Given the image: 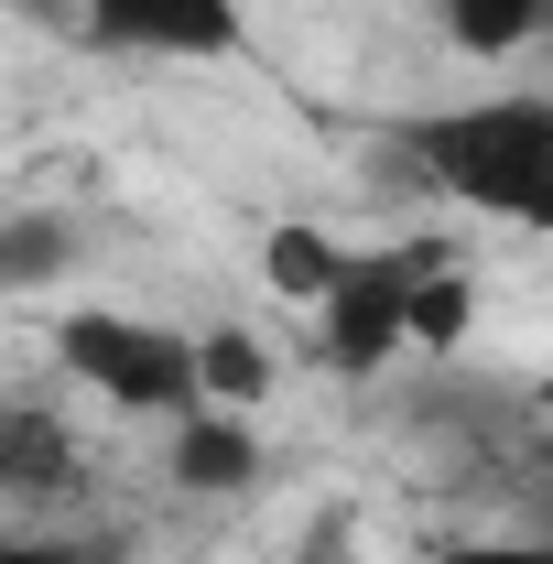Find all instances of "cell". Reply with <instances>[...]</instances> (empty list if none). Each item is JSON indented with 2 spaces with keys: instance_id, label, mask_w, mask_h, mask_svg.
<instances>
[{
  "instance_id": "6da1fadb",
  "label": "cell",
  "mask_w": 553,
  "mask_h": 564,
  "mask_svg": "<svg viewBox=\"0 0 553 564\" xmlns=\"http://www.w3.org/2000/svg\"><path fill=\"white\" fill-rule=\"evenodd\" d=\"M391 163L423 174L445 207L553 239V87H499V98H445L391 120Z\"/></svg>"
},
{
  "instance_id": "7a4b0ae2",
  "label": "cell",
  "mask_w": 553,
  "mask_h": 564,
  "mask_svg": "<svg viewBox=\"0 0 553 564\" xmlns=\"http://www.w3.org/2000/svg\"><path fill=\"white\" fill-rule=\"evenodd\" d=\"M55 369H66L76 391H98L109 413H141V423H185V413H207L196 337H185V326H163V315L66 304V315H55Z\"/></svg>"
},
{
  "instance_id": "3957f363",
  "label": "cell",
  "mask_w": 553,
  "mask_h": 564,
  "mask_svg": "<svg viewBox=\"0 0 553 564\" xmlns=\"http://www.w3.org/2000/svg\"><path fill=\"white\" fill-rule=\"evenodd\" d=\"M434 261H456V239H369L347 282L315 304V358L326 380H380L391 358H413V293Z\"/></svg>"
},
{
  "instance_id": "277c9868",
  "label": "cell",
  "mask_w": 553,
  "mask_h": 564,
  "mask_svg": "<svg viewBox=\"0 0 553 564\" xmlns=\"http://www.w3.org/2000/svg\"><path fill=\"white\" fill-rule=\"evenodd\" d=\"M239 0H76V44L98 55H163V66H217L239 55Z\"/></svg>"
},
{
  "instance_id": "5b68a950",
  "label": "cell",
  "mask_w": 553,
  "mask_h": 564,
  "mask_svg": "<svg viewBox=\"0 0 553 564\" xmlns=\"http://www.w3.org/2000/svg\"><path fill=\"white\" fill-rule=\"evenodd\" d=\"M261 467H272V456H261V423L250 413H185L174 423V489L185 499H239V489H261Z\"/></svg>"
},
{
  "instance_id": "8992f818",
  "label": "cell",
  "mask_w": 553,
  "mask_h": 564,
  "mask_svg": "<svg viewBox=\"0 0 553 564\" xmlns=\"http://www.w3.org/2000/svg\"><path fill=\"white\" fill-rule=\"evenodd\" d=\"M347 261H358V239H337V228H315V217H282V228H261V282H272L282 304H326L347 282Z\"/></svg>"
},
{
  "instance_id": "52a82bcc",
  "label": "cell",
  "mask_w": 553,
  "mask_h": 564,
  "mask_svg": "<svg viewBox=\"0 0 553 564\" xmlns=\"http://www.w3.org/2000/svg\"><path fill=\"white\" fill-rule=\"evenodd\" d=\"M66 478H76V434L0 391V499H55Z\"/></svg>"
},
{
  "instance_id": "ba28073f",
  "label": "cell",
  "mask_w": 553,
  "mask_h": 564,
  "mask_svg": "<svg viewBox=\"0 0 553 564\" xmlns=\"http://www.w3.org/2000/svg\"><path fill=\"white\" fill-rule=\"evenodd\" d=\"M434 11V33L456 44V55H478V66H499V55H532L553 33V0H423Z\"/></svg>"
},
{
  "instance_id": "9c48e42d",
  "label": "cell",
  "mask_w": 553,
  "mask_h": 564,
  "mask_svg": "<svg viewBox=\"0 0 553 564\" xmlns=\"http://www.w3.org/2000/svg\"><path fill=\"white\" fill-rule=\"evenodd\" d=\"M87 261V228L66 207H22L0 217V293H33V282H66Z\"/></svg>"
},
{
  "instance_id": "30bf717a",
  "label": "cell",
  "mask_w": 553,
  "mask_h": 564,
  "mask_svg": "<svg viewBox=\"0 0 553 564\" xmlns=\"http://www.w3.org/2000/svg\"><path fill=\"white\" fill-rule=\"evenodd\" d=\"M196 369H207L217 413H261L272 380H282V358L261 348V326H196Z\"/></svg>"
},
{
  "instance_id": "8fae6325",
  "label": "cell",
  "mask_w": 553,
  "mask_h": 564,
  "mask_svg": "<svg viewBox=\"0 0 553 564\" xmlns=\"http://www.w3.org/2000/svg\"><path fill=\"white\" fill-rule=\"evenodd\" d=\"M467 315H478V282H467V261H434L413 293V348L423 358H445L456 337H467Z\"/></svg>"
},
{
  "instance_id": "7c38bea8",
  "label": "cell",
  "mask_w": 553,
  "mask_h": 564,
  "mask_svg": "<svg viewBox=\"0 0 553 564\" xmlns=\"http://www.w3.org/2000/svg\"><path fill=\"white\" fill-rule=\"evenodd\" d=\"M293 564H358V510H347V499H326V510L304 521V543H293Z\"/></svg>"
},
{
  "instance_id": "4fadbf2b",
  "label": "cell",
  "mask_w": 553,
  "mask_h": 564,
  "mask_svg": "<svg viewBox=\"0 0 553 564\" xmlns=\"http://www.w3.org/2000/svg\"><path fill=\"white\" fill-rule=\"evenodd\" d=\"M445 564H553V532H488V543H445Z\"/></svg>"
},
{
  "instance_id": "5bb4252c",
  "label": "cell",
  "mask_w": 553,
  "mask_h": 564,
  "mask_svg": "<svg viewBox=\"0 0 553 564\" xmlns=\"http://www.w3.org/2000/svg\"><path fill=\"white\" fill-rule=\"evenodd\" d=\"M0 564H98V543H76V532H0Z\"/></svg>"
},
{
  "instance_id": "9a60e30c",
  "label": "cell",
  "mask_w": 553,
  "mask_h": 564,
  "mask_svg": "<svg viewBox=\"0 0 553 564\" xmlns=\"http://www.w3.org/2000/svg\"><path fill=\"white\" fill-rule=\"evenodd\" d=\"M532 434H543V456H553V369L532 380Z\"/></svg>"
},
{
  "instance_id": "2e32d148",
  "label": "cell",
  "mask_w": 553,
  "mask_h": 564,
  "mask_svg": "<svg viewBox=\"0 0 553 564\" xmlns=\"http://www.w3.org/2000/svg\"><path fill=\"white\" fill-rule=\"evenodd\" d=\"M0 11H33V22H76V0H0Z\"/></svg>"
}]
</instances>
